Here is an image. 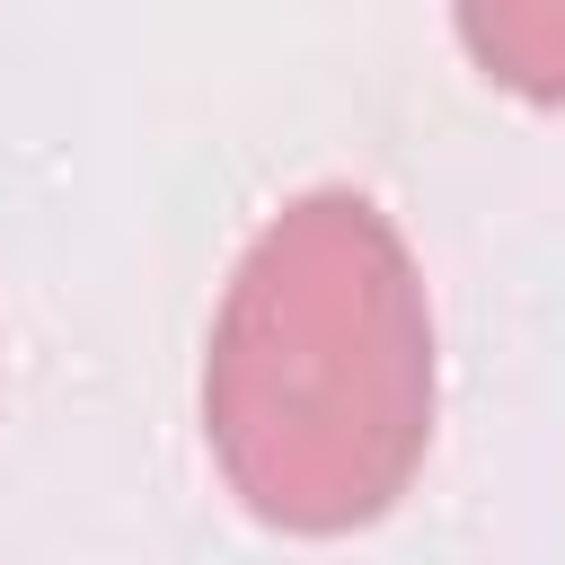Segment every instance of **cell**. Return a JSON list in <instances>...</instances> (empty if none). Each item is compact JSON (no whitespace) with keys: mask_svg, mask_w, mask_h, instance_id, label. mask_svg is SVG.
<instances>
[{"mask_svg":"<svg viewBox=\"0 0 565 565\" xmlns=\"http://www.w3.org/2000/svg\"><path fill=\"white\" fill-rule=\"evenodd\" d=\"M433 309L397 221L353 185L291 194L212 309L203 441L221 486L291 539L371 530L433 450Z\"/></svg>","mask_w":565,"mask_h":565,"instance_id":"6da1fadb","label":"cell"},{"mask_svg":"<svg viewBox=\"0 0 565 565\" xmlns=\"http://www.w3.org/2000/svg\"><path fill=\"white\" fill-rule=\"evenodd\" d=\"M450 18L494 88L565 115V0H450Z\"/></svg>","mask_w":565,"mask_h":565,"instance_id":"7a4b0ae2","label":"cell"}]
</instances>
